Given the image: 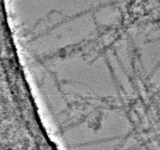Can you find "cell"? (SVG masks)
Returning <instances> with one entry per match:
<instances>
[{
    "instance_id": "6da1fadb",
    "label": "cell",
    "mask_w": 160,
    "mask_h": 150,
    "mask_svg": "<svg viewBox=\"0 0 160 150\" xmlns=\"http://www.w3.org/2000/svg\"><path fill=\"white\" fill-rule=\"evenodd\" d=\"M102 11V24L109 27L118 24L121 20V15L118 8L109 5L105 7Z\"/></svg>"
}]
</instances>
